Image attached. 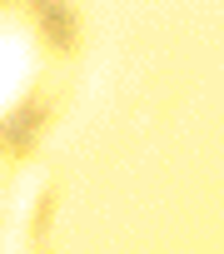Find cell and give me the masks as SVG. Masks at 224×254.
<instances>
[{
	"label": "cell",
	"instance_id": "1",
	"mask_svg": "<svg viewBox=\"0 0 224 254\" xmlns=\"http://www.w3.org/2000/svg\"><path fill=\"white\" fill-rule=\"evenodd\" d=\"M40 20H45V30L55 35V45H70V30H75V20H70V10L60 5V0H40Z\"/></svg>",
	"mask_w": 224,
	"mask_h": 254
},
{
	"label": "cell",
	"instance_id": "2",
	"mask_svg": "<svg viewBox=\"0 0 224 254\" xmlns=\"http://www.w3.org/2000/svg\"><path fill=\"white\" fill-rule=\"evenodd\" d=\"M35 120H40V110H20V115L5 125V145H10V150H25V145H30V135H35Z\"/></svg>",
	"mask_w": 224,
	"mask_h": 254
}]
</instances>
